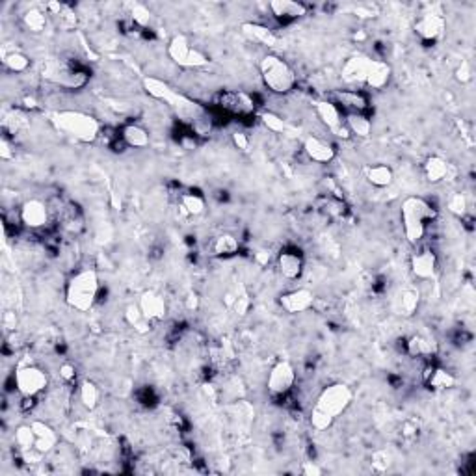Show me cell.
I'll use <instances>...</instances> for the list:
<instances>
[{"mask_svg": "<svg viewBox=\"0 0 476 476\" xmlns=\"http://www.w3.org/2000/svg\"><path fill=\"white\" fill-rule=\"evenodd\" d=\"M352 400H354V391L343 382L331 383L322 389V393L319 394L311 409V428L316 432H324L333 426V422L350 408Z\"/></svg>", "mask_w": 476, "mask_h": 476, "instance_id": "obj_1", "label": "cell"}, {"mask_svg": "<svg viewBox=\"0 0 476 476\" xmlns=\"http://www.w3.org/2000/svg\"><path fill=\"white\" fill-rule=\"evenodd\" d=\"M436 218V206L421 196L406 197L400 205V221H402L404 236L413 245H417L424 238L428 223Z\"/></svg>", "mask_w": 476, "mask_h": 476, "instance_id": "obj_2", "label": "cell"}, {"mask_svg": "<svg viewBox=\"0 0 476 476\" xmlns=\"http://www.w3.org/2000/svg\"><path fill=\"white\" fill-rule=\"evenodd\" d=\"M101 290L97 272L92 268H84L69 277L65 285V304L74 311L86 313L95 305Z\"/></svg>", "mask_w": 476, "mask_h": 476, "instance_id": "obj_3", "label": "cell"}, {"mask_svg": "<svg viewBox=\"0 0 476 476\" xmlns=\"http://www.w3.org/2000/svg\"><path fill=\"white\" fill-rule=\"evenodd\" d=\"M52 123L60 133L82 143H94L101 134V123L92 114L80 110H60L52 114Z\"/></svg>", "mask_w": 476, "mask_h": 476, "instance_id": "obj_4", "label": "cell"}, {"mask_svg": "<svg viewBox=\"0 0 476 476\" xmlns=\"http://www.w3.org/2000/svg\"><path fill=\"white\" fill-rule=\"evenodd\" d=\"M259 73L260 79H262V84H265L268 92H272V94L287 95L294 89V69L290 67L281 56L274 55V52H268V55L260 58Z\"/></svg>", "mask_w": 476, "mask_h": 476, "instance_id": "obj_5", "label": "cell"}, {"mask_svg": "<svg viewBox=\"0 0 476 476\" xmlns=\"http://www.w3.org/2000/svg\"><path fill=\"white\" fill-rule=\"evenodd\" d=\"M143 88H145V92H148L151 97L170 104V106H172L179 116H182V118H196L197 114H199V106H197L194 101H190L188 97H184V95H181L179 92H175V89H173L170 84L164 82V80L155 79V77H145V79H143Z\"/></svg>", "mask_w": 476, "mask_h": 476, "instance_id": "obj_6", "label": "cell"}, {"mask_svg": "<svg viewBox=\"0 0 476 476\" xmlns=\"http://www.w3.org/2000/svg\"><path fill=\"white\" fill-rule=\"evenodd\" d=\"M167 56L182 69H199L211 64L209 56L188 41L187 35L175 34L167 41Z\"/></svg>", "mask_w": 476, "mask_h": 476, "instance_id": "obj_7", "label": "cell"}, {"mask_svg": "<svg viewBox=\"0 0 476 476\" xmlns=\"http://www.w3.org/2000/svg\"><path fill=\"white\" fill-rule=\"evenodd\" d=\"M15 387L21 397H40L49 387V374L35 365H23L15 370Z\"/></svg>", "mask_w": 476, "mask_h": 476, "instance_id": "obj_8", "label": "cell"}, {"mask_svg": "<svg viewBox=\"0 0 476 476\" xmlns=\"http://www.w3.org/2000/svg\"><path fill=\"white\" fill-rule=\"evenodd\" d=\"M296 383V368L294 365L287 361V359H281L274 367L270 368L268 372V378H266V391L272 398H285L287 394L292 391Z\"/></svg>", "mask_w": 476, "mask_h": 476, "instance_id": "obj_9", "label": "cell"}, {"mask_svg": "<svg viewBox=\"0 0 476 476\" xmlns=\"http://www.w3.org/2000/svg\"><path fill=\"white\" fill-rule=\"evenodd\" d=\"M314 110H316V116H319L320 121L324 123V127L329 128L335 136L350 138L348 128L344 125L343 112L337 106V103L329 101V99H320V101L314 103Z\"/></svg>", "mask_w": 476, "mask_h": 476, "instance_id": "obj_10", "label": "cell"}, {"mask_svg": "<svg viewBox=\"0 0 476 476\" xmlns=\"http://www.w3.org/2000/svg\"><path fill=\"white\" fill-rule=\"evenodd\" d=\"M49 79L52 80L56 86H60V88L77 92V89H82L88 86L92 74L80 67H73V65L64 64V65H56V67L49 73Z\"/></svg>", "mask_w": 476, "mask_h": 476, "instance_id": "obj_11", "label": "cell"}, {"mask_svg": "<svg viewBox=\"0 0 476 476\" xmlns=\"http://www.w3.org/2000/svg\"><path fill=\"white\" fill-rule=\"evenodd\" d=\"M374 58H368L363 55H355L350 56L346 62H344L343 69H341V77L346 84L350 86H365L367 84L368 74L374 67Z\"/></svg>", "mask_w": 476, "mask_h": 476, "instance_id": "obj_12", "label": "cell"}, {"mask_svg": "<svg viewBox=\"0 0 476 476\" xmlns=\"http://www.w3.org/2000/svg\"><path fill=\"white\" fill-rule=\"evenodd\" d=\"M413 28H415V34L421 38V41H424V43H433V41H437L445 34L447 21L439 13H424L415 21Z\"/></svg>", "mask_w": 476, "mask_h": 476, "instance_id": "obj_13", "label": "cell"}, {"mask_svg": "<svg viewBox=\"0 0 476 476\" xmlns=\"http://www.w3.org/2000/svg\"><path fill=\"white\" fill-rule=\"evenodd\" d=\"M19 218L28 229H43L49 223V206L41 199H28L21 205Z\"/></svg>", "mask_w": 476, "mask_h": 476, "instance_id": "obj_14", "label": "cell"}, {"mask_svg": "<svg viewBox=\"0 0 476 476\" xmlns=\"http://www.w3.org/2000/svg\"><path fill=\"white\" fill-rule=\"evenodd\" d=\"M409 268H411V274L417 279H432V277H436L437 272V255L432 250H428V248H419L409 257Z\"/></svg>", "mask_w": 476, "mask_h": 476, "instance_id": "obj_15", "label": "cell"}, {"mask_svg": "<svg viewBox=\"0 0 476 476\" xmlns=\"http://www.w3.org/2000/svg\"><path fill=\"white\" fill-rule=\"evenodd\" d=\"M281 309L289 314H299L309 311L314 305V294L309 289H296L289 290L285 294L279 296Z\"/></svg>", "mask_w": 476, "mask_h": 476, "instance_id": "obj_16", "label": "cell"}, {"mask_svg": "<svg viewBox=\"0 0 476 476\" xmlns=\"http://www.w3.org/2000/svg\"><path fill=\"white\" fill-rule=\"evenodd\" d=\"M220 106L233 116H242V118L255 114L253 97H250L245 92H226V94H221Z\"/></svg>", "mask_w": 476, "mask_h": 476, "instance_id": "obj_17", "label": "cell"}, {"mask_svg": "<svg viewBox=\"0 0 476 476\" xmlns=\"http://www.w3.org/2000/svg\"><path fill=\"white\" fill-rule=\"evenodd\" d=\"M304 153L307 155L309 160L316 164H329L333 162L335 157H337V151L329 142L322 140L319 136H307L304 140Z\"/></svg>", "mask_w": 476, "mask_h": 476, "instance_id": "obj_18", "label": "cell"}, {"mask_svg": "<svg viewBox=\"0 0 476 476\" xmlns=\"http://www.w3.org/2000/svg\"><path fill=\"white\" fill-rule=\"evenodd\" d=\"M138 307L142 311L143 320H148V322H158V320H162L167 313L166 299L158 294V292H153V290H148V292H143V294L140 296V299H138Z\"/></svg>", "mask_w": 476, "mask_h": 476, "instance_id": "obj_19", "label": "cell"}, {"mask_svg": "<svg viewBox=\"0 0 476 476\" xmlns=\"http://www.w3.org/2000/svg\"><path fill=\"white\" fill-rule=\"evenodd\" d=\"M305 260L304 255L296 250H283L277 255V270L285 279H299L304 274Z\"/></svg>", "mask_w": 476, "mask_h": 476, "instance_id": "obj_20", "label": "cell"}, {"mask_svg": "<svg viewBox=\"0 0 476 476\" xmlns=\"http://www.w3.org/2000/svg\"><path fill=\"white\" fill-rule=\"evenodd\" d=\"M452 172H454L452 164L448 162L447 158L439 157V155L428 157L426 160H424V164H422V173H424L426 181L432 182V184L448 181V179L452 177Z\"/></svg>", "mask_w": 476, "mask_h": 476, "instance_id": "obj_21", "label": "cell"}, {"mask_svg": "<svg viewBox=\"0 0 476 476\" xmlns=\"http://www.w3.org/2000/svg\"><path fill=\"white\" fill-rule=\"evenodd\" d=\"M272 15L281 23H294V21L301 19L304 15H307V8L301 2H294V0H272L270 4Z\"/></svg>", "mask_w": 476, "mask_h": 476, "instance_id": "obj_22", "label": "cell"}, {"mask_svg": "<svg viewBox=\"0 0 476 476\" xmlns=\"http://www.w3.org/2000/svg\"><path fill=\"white\" fill-rule=\"evenodd\" d=\"M422 380L433 391H448V389L456 387L458 383L454 374L448 372V370H445L441 367H433V365L426 367V370L422 374Z\"/></svg>", "mask_w": 476, "mask_h": 476, "instance_id": "obj_23", "label": "cell"}, {"mask_svg": "<svg viewBox=\"0 0 476 476\" xmlns=\"http://www.w3.org/2000/svg\"><path fill=\"white\" fill-rule=\"evenodd\" d=\"M242 32L248 40L255 41L259 45H265L268 49H274L279 43V38L275 34L274 30L268 28V26L260 25V23H244L242 25Z\"/></svg>", "mask_w": 476, "mask_h": 476, "instance_id": "obj_24", "label": "cell"}, {"mask_svg": "<svg viewBox=\"0 0 476 476\" xmlns=\"http://www.w3.org/2000/svg\"><path fill=\"white\" fill-rule=\"evenodd\" d=\"M337 97V106H343L348 114H365L368 109V99L365 94L358 92V89H343L335 94Z\"/></svg>", "mask_w": 476, "mask_h": 476, "instance_id": "obj_25", "label": "cell"}, {"mask_svg": "<svg viewBox=\"0 0 476 476\" xmlns=\"http://www.w3.org/2000/svg\"><path fill=\"white\" fill-rule=\"evenodd\" d=\"M240 250V240L233 233H220L209 244V253L212 257H233Z\"/></svg>", "mask_w": 476, "mask_h": 476, "instance_id": "obj_26", "label": "cell"}, {"mask_svg": "<svg viewBox=\"0 0 476 476\" xmlns=\"http://www.w3.org/2000/svg\"><path fill=\"white\" fill-rule=\"evenodd\" d=\"M439 346H437L436 339L426 337V335H413L406 343V352L409 358H433Z\"/></svg>", "mask_w": 476, "mask_h": 476, "instance_id": "obj_27", "label": "cell"}, {"mask_svg": "<svg viewBox=\"0 0 476 476\" xmlns=\"http://www.w3.org/2000/svg\"><path fill=\"white\" fill-rule=\"evenodd\" d=\"M32 428H34L35 432V447L34 450L40 452V454H47L52 448L56 447V443H58V437H56L55 430L49 426V424H45L41 421H34L30 422Z\"/></svg>", "mask_w": 476, "mask_h": 476, "instance_id": "obj_28", "label": "cell"}, {"mask_svg": "<svg viewBox=\"0 0 476 476\" xmlns=\"http://www.w3.org/2000/svg\"><path fill=\"white\" fill-rule=\"evenodd\" d=\"M121 140L127 148L133 149H145L151 143V136L148 131L136 123H128L121 128Z\"/></svg>", "mask_w": 476, "mask_h": 476, "instance_id": "obj_29", "label": "cell"}, {"mask_svg": "<svg viewBox=\"0 0 476 476\" xmlns=\"http://www.w3.org/2000/svg\"><path fill=\"white\" fill-rule=\"evenodd\" d=\"M365 179H367L372 187L376 188H387L393 184L394 173L393 170L385 164H372V166L365 167Z\"/></svg>", "mask_w": 476, "mask_h": 476, "instance_id": "obj_30", "label": "cell"}, {"mask_svg": "<svg viewBox=\"0 0 476 476\" xmlns=\"http://www.w3.org/2000/svg\"><path fill=\"white\" fill-rule=\"evenodd\" d=\"M391 77H393V69L387 62H382V60H376L374 62V67L368 74L367 84H365V88L368 89H383L391 82Z\"/></svg>", "mask_w": 476, "mask_h": 476, "instance_id": "obj_31", "label": "cell"}, {"mask_svg": "<svg viewBox=\"0 0 476 476\" xmlns=\"http://www.w3.org/2000/svg\"><path fill=\"white\" fill-rule=\"evenodd\" d=\"M344 125H346L350 134H354L358 138H368L372 133V121L367 114H346Z\"/></svg>", "mask_w": 476, "mask_h": 476, "instance_id": "obj_32", "label": "cell"}, {"mask_svg": "<svg viewBox=\"0 0 476 476\" xmlns=\"http://www.w3.org/2000/svg\"><path fill=\"white\" fill-rule=\"evenodd\" d=\"M419 304H421V296L415 289H404L397 296V311L402 316H413L417 313Z\"/></svg>", "mask_w": 476, "mask_h": 476, "instance_id": "obj_33", "label": "cell"}, {"mask_svg": "<svg viewBox=\"0 0 476 476\" xmlns=\"http://www.w3.org/2000/svg\"><path fill=\"white\" fill-rule=\"evenodd\" d=\"M205 197L196 194V192H187L179 197V209H181L187 216H199L205 212Z\"/></svg>", "mask_w": 476, "mask_h": 476, "instance_id": "obj_34", "label": "cell"}, {"mask_svg": "<svg viewBox=\"0 0 476 476\" xmlns=\"http://www.w3.org/2000/svg\"><path fill=\"white\" fill-rule=\"evenodd\" d=\"M79 398L84 408L89 409V411H94V409L99 406V400H101V391H99V387L94 382L84 380V382H80L79 385Z\"/></svg>", "mask_w": 476, "mask_h": 476, "instance_id": "obj_35", "label": "cell"}, {"mask_svg": "<svg viewBox=\"0 0 476 476\" xmlns=\"http://www.w3.org/2000/svg\"><path fill=\"white\" fill-rule=\"evenodd\" d=\"M23 25L28 32H34V34H40L47 28V11H41L38 8L34 10H28L23 15Z\"/></svg>", "mask_w": 476, "mask_h": 476, "instance_id": "obj_36", "label": "cell"}, {"mask_svg": "<svg viewBox=\"0 0 476 476\" xmlns=\"http://www.w3.org/2000/svg\"><path fill=\"white\" fill-rule=\"evenodd\" d=\"M2 62H4V67L11 71V73H25V71H28L30 64H32L28 56L25 52H21V50H11V52L4 55Z\"/></svg>", "mask_w": 476, "mask_h": 476, "instance_id": "obj_37", "label": "cell"}, {"mask_svg": "<svg viewBox=\"0 0 476 476\" xmlns=\"http://www.w3.org/2000/svg\"><path fill=\"white\" fill-rule=\"evenodd\" d=\"M15 445L21 448V450H34L35 447V432L32 424H26V426H19L15 430Z\"/></svg>", "mask_w": 476, "mask_h": 476, "instance_id": "obj_38", "label": "cell"}, {"mask_svg": "<svg viewBox=\"0 0 476 476\" xmlns=\"http://www.w3.org/2000/svg\"><path fill=\"white\" fill-rule=\"evenodd\" d=\"M128 8V15H131V19L134 21V25L140 26V28H148L151 25V11L145 8L143 4H136V2H131L127 4Z\"/></svg>", "mask_w": 476, "mask_h": 476, "instance_id": "obj_39", "label": "cell"}, {"mask_svg": "<svg viewBox=\"0 0 476 476\" xmlns=\"http://www.w3.org/2000/svg\"><path fill=\"white\" fill-rule=\"evenodd\" d=\"M260 121H262V125H265L268 131H272V133H285L287 131V123L283 121V118H279L277 114L274 112H262L260 114Z\"/></svg>", "mask_w": 476, "mask_h": 476, "instance_id": "obj_40", "label": "cell"}, {"mask_svg": "<svg viewBox=\"0 0 476 476\" xmlns=\"http://www.w3.org/2000/svg\"><path fill=\"white\" fill-rule=\"evenodd\" d=\"M231 307H233V311H235V314H238V316H245L251 307L250 294H248L244 289H240V292H236V296L233 298Z\"/></svg>", "mask_w": 476, "mask_h": 476, "instance_id": "obj_41", "label": "cell"}, {"mask_svg": "<svg viewBox=\"0 0 476 476\" xmlns=\"http://www.w3.org/2000/svg\"><path fill=\"white\" fill-rule=\"evenodd\" d=\"M447 206L448 211L452 212V214H456V216H465L467 212V197L463 196V194H452L450 197H448L447 201Z\"/></svg>", "mask_w": 476, "mask_h": 476, "instance_id": "obj_42", "label": "cell"}, {"mask_svg": "<svg viewBox=\"0 0 476 476\" xmlns=\"http://www.w3.org/2000/svg\"><path fill=\"white\" fill-rule=\"evenodd\" d=\"M231 140H233V145H235L238 151H248V149H250V138H248V134L245 133L236 131V133L231 134Z\"/></svg>", "mask_w": 476, "mask_h": 476, "instance_id": "obj_43", "label": "cell"}, {"mask_svg": "<svg viewBox=\"0 0 476 476\" xmlns=\"http://www.w3.org/2000/svg\"><path fill=\"white\" fill-rule=\"evenodd\" d=\"M471 79H472L471 64H469V62H462V64H460V67L456 69V80H458V82L467 84Z\"/></svg>", "mask_w": 476, "mask_h": 476, "instance_id": "obj_44", "label": "cell"}, {"mask_svg": "<svg viewBox=\"0 0 476 476\" xmlns=\"http://www.w3.org/2000/svg\"><path fill=\"white\" fill-rule=\"evenodd\" d=\"M13 157L15 151L11 149V143L8 142V138L2 136V140H0V158H2V160H11Z\"/></svg>", "mask_w": 476, "mask_h": 476, "instance_id": "obj_45", "label": "cell"}, {"mask_svg": "<svg viewBox=\"0 0 476 476\" xmlns=\"http://www.w3.org/2000/svg\"><path fill=\"white\" fill-rule=\"evenodd\" d=\"M58 17L62 19V25H64L65 28H71V26L77 25V17H74V13L69 10L67 6H65L64 10H62V13H60Z\"/></svg>", "mask_w": 476, "mask_h": 476, "instance_id": "obj_46", "label": "cell"}, {"mask_svg": "<svg viewBox=\"0 0 476 476\" xmlns=\"http://www.w3.org/2000/svg\"><path fill=\"white\" fill-rule=\"evenodd\" d=\"M60 376H62L65 382H73L74 376H77V370H74V367L71 363H64L60 365Z\"/></svg>", "mask_w": 476, "mask_h": 476, "instance_id": "obj_47", "label": "cell"}, {"mask_svg": "<svg viewBox=\"0 0 476 476\" xmlns=\"http://www.w3.org/2000/svg\"><path fill=\"white\" fill-rule=\"evenodd\" d=\"M301 472L307 476H319L324 472V469L316 465L314 462H304V465H301Z\"/></svg>", "mask_w": 476, "mask_h": 476, "instance_id": "obj_48", "label": "cell"}, {"mask_svg": "<svg viewBox=\"0 0 476 476\" xmlns=\"http://www.w3.org/2000/svg\"><path fill=\"white\" fill-rule=\"evenodd\" d=\"M142 319H143V314L138 305H131V307H127V320L131 322V324L133 326L138 324Z\"/></svg>", "mask_w": 476, "mask_h": 476, "instance_id": "obj_49", "label": "cell"}, {"mask_svg": "<svg viewBox=\"0 0 476 476\" xmlns=\"http://www.w3.org/2000/svg\"><path fill=\"white\" fill-rule=\"evenodd\" d=\"M25 103H26V106H28V109H35V101H34V99L26 97Z\"/></svg>", "mask_w": 476, "mask_h": 476, "instance_id": "obj_50", "label": "cell"}]
</instances>
